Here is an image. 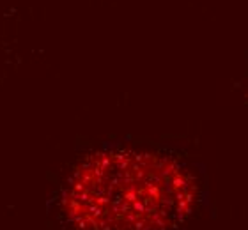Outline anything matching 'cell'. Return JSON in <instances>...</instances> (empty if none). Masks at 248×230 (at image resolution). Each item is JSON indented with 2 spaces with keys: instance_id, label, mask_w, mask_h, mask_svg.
Instances as JSON below:
<instances>
[{
  "instance_id": "6da1fadb",
  "label": "cell",
  "mask_w": 248,
  "mask_h": 230,
  "mask_svg": "<svg viewBox=\"0 0 248 230\" xmlns=\"http://www.w3.org/2000/svg\"><path fill=\"white\" fill-rule=\"evenodd\" d=\"M193 183L181 163L147 151H101L73 170L62 204L94 230H158L186 213Z\"/></svg>"
}]
</instances>
